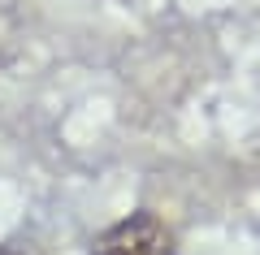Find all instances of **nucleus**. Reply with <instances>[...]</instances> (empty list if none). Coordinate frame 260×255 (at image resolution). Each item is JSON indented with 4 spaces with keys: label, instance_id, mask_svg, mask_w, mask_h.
Masks as SVG:
<instances>
[{
    "label": "nucleus",
    "instance_id": "nucleus-1",
    "mask_svg": "<svg viewBox=\"0 0 260 255\" xmlns=\"http://www.w3.org/2000/svg\"><path fill=\"white\" fill-rule=\"evenodd\" d=\"M91 255H178V238L156 212H130L95 238Z\"/></svg>",
    "mask_w": 260,
    "mask_h": 255
},
{
    "label": "nucleus",
    "instance_id": "nucleus-2",
    "mask_svg": "<svg viewBox=\"0 0 260 255\" xmlns=\"http://www.w3.org/2000/svg\"><path fill=\"white\" fill-rule=\"evenodd\" d=\"M0 255H30V251H22V246H0Z\"/></svg>",
    "mask_w": 260,
    "mask_h": 255
}]
</instances>
